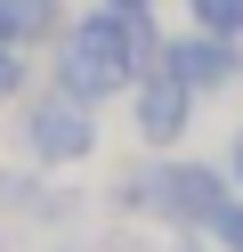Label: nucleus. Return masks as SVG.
<instances>
[{
	"mask_svg": "<svg viewBox=\"0 0 243 252\" xmlns=\"http://www.w3.org/2000/svg\"><path fill=\"white\" fill-rule=\"evenodd\" d=\"M162 41H170L162 8H113V0H89V8H73L65 33L49 41L41 73H49L57 90H73V98H89V106H113V98H130V82L162 57Z\"/></svg>",
	"mask_w": 243,
	"mask_h": 252,
	"instance_id": "f257e3e1",
	"label": "nucleus"
},
{
	"mask_svg": "<svg viewBox=\"0 0 243 252\" xmlns=\"http://www.w3.org/2000/svg\"><path fill=\"white\" fill-rule=\"evenodd\" d=\"M227 195H235L227 163H194V155H146V163L113 171L106 212L138 220V228H162V236H211V220L227 212Z\"/></svg>",
	"mask_w": 243,
	"mask_h": 252,
	"instance_id": "f03ea898",
	"label": "nucleus"
},
{
	"mask_svg": "<svg viewBox=\"0 0 243 252\" xmlns=\"http://www.w3.org/2000/svg\"><path fill=\"white\" fill-rule=\"evenodd\" d=\"M8 122H16L25 163H41V171H73V163H89L97 138H106V130H97V106H89V98H73V90H57L49 73L8 106Z\"/></svg>",
	"mask_w": 243,
	"mask_h": 252,
	"instance_id": "7ed1b4c3",
	"label": "nucleus"
},
{
	"mask_svg": "<svg viewBox=\"0 0 243 252\" xmlns=\"http://www.w3.org/2000/svg\"><path fill=\"white\" fill-rule=\"evenodd\" d=\"M122 106H130V138H138L146 155H178L187 130H194V114H203V98H194L170 65H146L138 82H130Z\"/></svg>",
	"mask_w": 243,
	"mask_h": 252,
	"instance_id": "20e7f679",
	"label": "nucleus"
},
{
	"mask_svg": "<svg viewBox=\"0 0 243 252\" xmlns=\"http://www.w3.org/2000/svg\"><path fill=\"white\" fill-rule=\"evenodd\" d=\"M154 65H170L194 98H227V90H243V49H235L227 33H203V25H178V33L162 41Z\"/></svg>",
	"mask_w": 243,
	"mask_h": 252,
	"instance_id": "39448f33",
	"label": "nucleus"
},
{
	"mask_svg": "<svg viewBox=\"0 0 243 252\" xmlns=\"http://www.w3.org/2000/svg\"><path fill=\"white\" fill-rule=\"evenodd\" d=\"M0 212L32 220V228H65V220H81V195L57 187L41 163H0Z\"/></svg>",
	"mask_w": 243,
	"mask_h": 252,
	"instance_id": "423d86ee",
	"label": "nucleus"
},
{
	"mask_svg": "<svg viewBox=\"0 0 243 252\" xmlns=\"http://www.w3.org/2000/svg\"><path fill=\"white\" fill-rule=\"evenodd\" d=\"M65 0H0V41L8 49H32V57H49V41L65 33Z\"/></svg>",
	"mask_w": 243,
	"mask_h": 252,
	"instance_id": "0eeeda50",
	"label": "nucleus"
},
{
	"mask_svg": "<svg viewBox=\"0 0 243 252\" xmlns=\"http://www.w3.org/2000/svg\"><path fill=\"white\" fill-rule=\"evenodd\" d=\"M32 82H41V57H32V49H8V41H0V114H8V106L25 98Z\"/></svg>",
	"mask_w": 243,
	"mask_h": 252,
	"instance_id": "6e6552de",
	"label": "nucleus"
},
{
	"mask_svg": "<svg viewBox=\"0 0 243 252\" xmlns=\"http://www.w3.org/2000/svg\"><path fill=\"white\" fill-rule=\"evenodd\" d=\"M187 25H203V33H227V41H243V0H187Z\"/></svg>",
	"mask_w": 243,
	"mask_h": 252,
	"instance_id": "1a4fd4ad",
	"label": "nucleus"
},
{
	"mask_svg": "<svg viewBox=\"0 0 243 252\" xmlns=\"http://www.w3.org/2000/svg\"><path fill=\"white\" fill-rule=\"evenodd\" d=\"M211 244H219V252H243V187L227 195V212L211 220Z\"/></svg>",
	"mask_w": 243,
	"mask_h": 252,
	"instance_id": "9d476101",
	"label": "nucleus"
},
{
	"mask_svg": "<svg viewBox=\"0 0 243 252\" xmlns=\"http://www.w3.org/2000/svg\"><path fill=\"white\" fill-rule=\"evenodd\" d=\"M219 163H227V179L243 187V122H235V130H227V155H219Z\"/></svg>",
	"mask_w": 243,
	"mask_h": 252,
	"instance_id": "9b49d317",
	"label": "nucleus"
},
{
	"mask_svg": "<svg viewBox=\"0 0 243 252\" xmlns=\"http://www.w3.org/2000/svg\"><path fill=\"white\" fill-rule=\"evenodd\" d=\"M162 252H219V244H211V236H170Z\"/></svg>",
	"mask_w": 243,
	"mask_h": 252,
	"instance_id": "f8f14e48",
	"label": "nucleus"
},
{
	"mask_svg": "<svg viewBox=\"0 0 243 252\" xmlns=\"http://www.w3.org/2000/svg\"><path fill=\"white\" fill-rule=\"evenodd\" d=\"M113 8H162V0H113Z\"/></svg>",
	"mask_w": 243,
	"mask_h": 252,
	"instance_id": "ddd939ff",
	"label": "nucleus"
},
{
	"mask_svg": "<svg viewBox=\"0 0 243 252\" xmlns=\"http://www.w3.org/2000/svg\"><path fill=\"white\" fill-rule=\"evenodd\" d=\"M57 252H81V244H57Z\"/></svg>",
	"mask_w": 243,
	"mask_h": 252,
	"instance_id": "4468645a",
	"label": "nucleus"
},
{
	"mask_svg": "<svg viewBox=\"0 0 243 252\" xmlns=\"http://www.w3.org/2000/svg\"><path fill=\"white\" fill-rule=\"evenodd\" d=\"M235 49H243V41H235Z\"/></svg>",
	"mask_w": 243,
	"mask_h": 252,
	"instance_id": "2eb2a0df",
	"label": "nucleus"
}]
</instances>
